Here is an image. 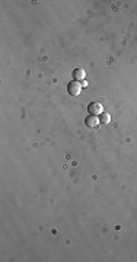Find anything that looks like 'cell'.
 I'll list each match as a JSON object with an SVG mask.
<instances>
[{
    "instance_id": "cell-1",
    "label": "cell",
    "mask_w": 137,
    "mask_h": 262,
    "mask_svg": "<svg viewBox=\"0 0 137 262\" xmlns=\"http://www.w3.org/2000/svg\"><path fill=\"white\" fill-rule=\"evenodd\" d=\"M80 89H82V85L79 82H72V83H68L67 86V92L72 95V96H77L79 93H80Z\"/></svg>"
},
{
    "instance_id": "cell-2",
    "label": "cell",
    "mask_w": 137,
    "mask_h": 262,
    "mask_svg": "<svg viewBox=\"0 0 137 262\" xmlns=\"http://www.w3.org/2000/svg\"><path fill=\"white\" fill-rule=\"evenodd\" d=\"M88 109H89V112L92 115H98V114H102V105L99 103V102H94V103H90L89 106H88Z\"/></svg>"
},
{
    "instance_id": "cell-3",
    "label": "cell",
    "mask_w": 137,
    "mask_h": 262,
    "mask_svg": "<svg viewBox=\"0 0 137 262\" xmlns=\"http://www.w3.org/2000/svg\"><path fill=\"white\" fill-rule=\"evenodd\" d=\"M99 118L98 117H95V115H90V117H88L86 118V121H85V124L88 125V127H90V128H96L99 125Z\"/></svg>"
},
{
    "instance_id": "cell-4",
    "label": "cell",
    "mask_w": 137,
    "mask_h": 262,
    "mask_svg": "<svg viewBox=\"0 0 137 262\" xmlns=\"http://www.w3.org/2000/svg\"><path fill=\"white\" fill-rule=\"evenodd\" d=\"M73 77H74V80L76 82L83 80V79H85V72H83L82 68H76V70L73 72Z\"/></svg>"
},
{
    "instance_id": "cell-5",
    "label": "cell",
    "mask_w": 137,
    "mask_h": 262,
    "mask_svg": "<svg viewBox=\"0 0 137 262\" xmlns=\"http://www.w3.org/2000/svg\"><path fill=\"white\" fill-rule=\"evenodd\" d=\"M99 121H101V123H104V124H108L109 121H111V115L107 114V112H102V114H101V118H99Z\"/></svg>"
}]
</instances>
